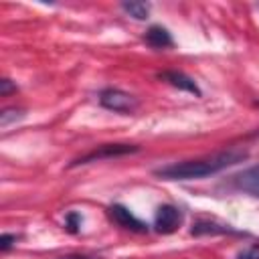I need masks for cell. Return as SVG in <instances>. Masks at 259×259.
Listing matches in <instances>:
<instances>
[{"label": "cell", "instance_id": "obj_12", "mask_svg": "<svg viewBox=\"0 0 259 259\" xmlns=\"http://www.w3.org/2000/svg\"><path fill=\"white\" fill-rule=\"evenodd\" d=\"M81 214L79 212H67V217H65V225H67V229L71 231V233H77V229L81 227Z\"/></svg>", "mask_w": 259, "mask_h": 259}, {"label": "cell", "instance_id": "obj_15", "mask_svg": "<svg viewBox=\"0 0 259 259\" xmlns=\"http://www.w3.org/2000/svg\"><path fill=\"white\" fill-rule=\"evenodd\" d=\"M12 91H16V85H12V81L10 79H2L0 81V95H10Z\"/></svg>", "mask_w": 259, "mask_h": 259}, {"label": "cell", "instance_id": "obj_14", "mask_svg": "<svg viewBox=\"0 0 259 259\" xmlns=\"http://www.w3.org/2000/svg\"><path fill=\"white\" fill-rule=\"evenodd\" d=\"M16 235H10V233H4L2 237H0V251H8L14 243H16Z\"/></svg>", "mask_w": 259, "mask_h": 259}, {"label": "cell", "instance_id": "obj_5", "mask_svg": "<svg viewBox=\"0 0 259 259\" xmlns=\"http://www.w3.org/2000/svg\"><path fill=\"white\" fill-rule=\"evenodd\" d=\"M109 217L123 229L127 231H134V233H146L148 231V225L142 223L130 208H125L123 204H111L109 206Z\"/></svg>", "mask_w": 259, "mask_h": 259}, {"label": "cell", "instance_id": "obj_13", "mask_svg": "<svg viewBox=\"0 0 259 259\" xmlns=\"http://www.w3.org/2000/svg\"><path fill=\"white\" fill-rule=\"evenodd\" d=\"M237 259H259V245H251L237 253Z\"/></svg>", "mask_w": 259, "mask_h": 259}, {"label": "cell", "instance_id": "obj_16", "mask_svg": "<svg viewBox=\"0 0 259 259\" xmlns=\"http://www.w3.org/2000/svg\"><path fill=\"white\" fill-rule=\"evenodd\" d=\"M59 259H93V257H85V255H63Z\"/></svg>", "mask_w": 259, "mask_h": 259}, {"label": "cell", "instance_id": "obj_3", "mask_svg": "<svg viewBox=\"0 0 259 259\" xmlns=\"http://www.w3.org/2000/svg\"><path fill=\"white\" fill-rule=\"evenodd\" d=\"M140 148L134 144H103L79 158H75L69 168L73 166H81V164H89V162H97V160H105V158H117V156H125V154H136Z\"/></svg>", "mask_w": 259, "mask_h": 259}, {"label": "cell", "instance_id": "obj_11", "mask_svg": "<svg viewBox=\"0 0 259 259\" xmlns=\"http://www.w3.org/2000/svg\"><path fill=\"white\" fill-rule=\"evenodd\" d=\"M22 117H24V111L22 109H18V107H6L0 113V125L2 127H8L12 121H18Z\"/></svg>", "mask_w": 259, "mask_h": 259}, {"label": "cell", "instance_id": "obj_4", "mask_svg": "<svg viewBox=\"0 0 259 259\" xmlns=\"http://www.w3.org/2000/svg\"><path fill=\"white\" fill-rule=\"evenodd\" d=\"M182 223V212L180 208H176L174 204H162L156 210V219H154V229L162 235H170L174 233Z\"/></svg>", "mask_w": 259, "mask_h": 259}, {"label": "cell", "instance_id": "obj_10", "mask_svg": "<svg viewBox=\"0 0 259 259\" xmlns=\"http://www.w3.org/2000/svg\"><path fill=\"white\" fill-rule=\"evenodd\" d=\"M121 10L136 20H146L150 14V6L146 2H121Z\"/></svg>", "mask_w": 259, "mask_h": 259}, {"label": "cell", "instance_id": "obj_8", "mask_svg": "<svg viewBox=\"0 0 259 259\" xmlns=\"http://www.w3.org/2000/svg\"><path fill=\"white\" fill-rule=\"evenodd\" d=\"M146 42L152 47V49H170L174 45L172 40V34L164 28V26H150L146 30Z\"/></svg>", "mask_w": 259, "mask_h": 259}, {"label": "cell", "instance_id": "obj_1", "mask_svg": "<svg viewBox=\"0 0 259 259\" xmlns=\"http://www.w3.org/2000/svg\"><path fill=\"white\" fill-rule=\"evenodd\" d=\"M247 156H249V152L243 150V148H229V150L217 152L212 156L160 166V168L154 170V174L158 178H164V180H196V178L217 174V172H221V170H225L233 164H239Z\"/></svg>", "mask_w": 259, "mask_h": 259}, {"label": "cell", "instance_id": "obj_7", "mask_svg": "<svg viewBox=\"0 0 259 259\" xmlns=\"http://www.w3.org/2000/svg\"><path fill=\"white\" fill-rule=\"evenodd\" d=\"M158 77H160L162 81L170 83V85L176 87V89L188 91V93H192V95H196V97L202 95V91L198 89V85L194 83V79H190V77L184 75L182 71H162V73H158Z\"/></svg>", "mask_w": 259, "mask_h": 259}, {"label": "cell", "instance_id": "obj_6", "mask_svg": "<svg viewBox=\"0 0 259 259\" xmlns=\"http://www.w3.org/2000/svg\"><path fill=\"white\" fill-rule=\"evenodd\" d=\"M231 184H233L237 190L259 198V164H255V166H251V168H247V170L235 174V176L231 178Z\"/></svg>", "mask_w": 259, "mask_h": 259}, {"label": "cell", "instance_id": "obj_9", "mask_svg": "<svg viewBox=\"0 0 259 259\" xmlns=\"http://www.w3.org/2000/svg\"><path fill=\"white\" fill-rule=\"evenodd\" d=\"M192 235H225V233H235L229 225H219L214 221H196L192 225Z\"/></svg>", "mask_w": 259, "mask_h": 259}, {"label": "cell", "instance_id": "obj_2", "mask_svg": "<svg viewBox=\"0 0 259 259\" xmlns=\"http://www.w3.org/2000/svg\"><path fill=\"white\" fill-rule=\"evenodd\" d=\"M99 103L101 107L109 109V111H115V113H134L138 109V99L121 89H115V87H107L99 93Z\"/></svg>", "mask_w": 259, "mask_h": 259}]
</instances>
